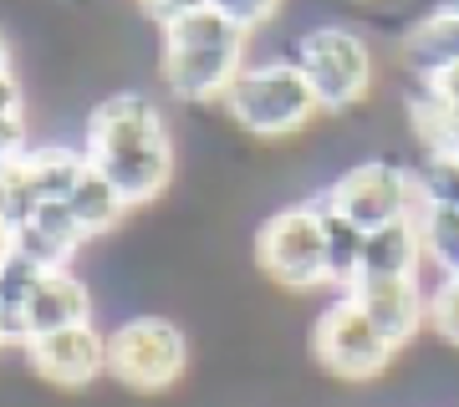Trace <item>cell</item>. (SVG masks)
Here are the masks:
<instances>
[{
  "label": "cell",
  "instance_id": "83f0119b",
  "mask_svg": "<svg viewBox=\"0 0 459 407\" xmlns=\"http://www.w3.org/2000/svg\"><path fill=\"white\" fill-rule=\"evenodd\" d=\"M11 250H16V229H11V225H5V219H0V260H5Z\"/></svg>",
  "mask_w": 459,
  "mask_h": 407
},
{
  "label": "cell",
  "instance_id": "5bb4252c",
  "mask_svg": "<svg viewBox=\"0 0 459 407\" xmlns=\"http://www.w3.org/2000/svg\"><path fill=\"white\" fill-rule=\"evenodd\" d=\"M424 240H419V225L409 219H394L368 234V250H362V276H377V280H419L424 276Z\"/></svg>",
  "mask_w": 459,
  "mask_h": 407
},
{
  "label": "cell",
  "instance_id": "484cf974",
  "mask_svg": "<svg viewBox=\"0 0 459 407\" xmlns=\"http://www.w3.org/2000/svg\"><path fill=\"white\" fill-rule=\"evenodd\" d=\"M204 5H210V0H138V11H143L159 31H174L179 21H189L195 11H204Z\"/></svg>",
  "mask_w": 459,
  "mask_h": 407
},
{
  "label": "cell",
  "instance_id": "3957f363",
  "mask_svg": "<svg viewBox=\"0 0 459 407\" xmlns=\"http://www.w3.org/2000/svg\"><path fill=\"white\" fill-rule=\"evenodd\" d=\"M291 62L301 66V77L312 81L322 113H352L358 102H368L377 77L373 47L362 41L352 26H312L296 36Z\"/></svg>",
  "mask_w": 459,
  "mask_h": 407
},
{
  "label": "cell",
  "instance_id": "4316f807",
  "mask_svg": "<svg viewBox=\"0 0 459 407\" xmlns=\"http://www.w3.org/2000/svg\"><path fill=\"white\" fill-rule=\"evenodd\" d=\"M419 87H424L434 102H444V107H459V66H444V72H434V77H413Z\"/></svg>",
  "mask_w": 459,
  "mask_h": 407
},
{
  "label": "cell",
  "instance_id": "ac0fdd59",
  "mask_svg": "<svg viewBox=\"0 0 459 407\" xmlns=\"http://www.w3.org/2000/svg\"><path fill=\"white\" fill-rule=\"evenodd\" d=\"M66 209H72V219H77V229L87 240H98V234H113L117 219L128 214V204H123V194L102 179L98 168H87V179L66 194Z\"/></svg>",
  "mask_w": 459,
  "mask_h": 407
},
{
  "label": "cell",
  "instance_id": "9a60e30c",
  "mask_svg": "<svg viewBox=\"0 0 459 407\" xmlns=\"http://www.w3.org/2000/svg\"><path fill=\"white\" fill-rule=\"evenodd\" d=\"M398 62L413 77H434L444 66H459V11H434L419 26H409L398 41Z\"/></svg>",
  "mask_w": 459,
  "mask_h": 407
},
{
  "label": "cell",
  "instance_id": "4fadbf2b",
  "mask_svg": "<svg viewBox=\"0 0 459 407\" xmlns=\"http://www.w3.org/2000/svg\"><path fill=\"white\" fill-rule=\"evenodd\" d=\"M26 316H31V336H47L62 326H87L92 321V291L72 270H47L26 301Z\"/></svg>",
  "mask_w": 459,
  "mask_h": 407
},
{
  "label": "cell",
  "instance_id": "f1b7e54d",
  "mask_svg": "<svg viewBox=\"0 0 459 407\" xmlns=\"http://www.w3.org/2000/svg\"><path fill=\"white\" fill-rule=\"evenodd\" d=\"M0 72H11V41L0 36Z\"/></svg>",
  "mask_w": 459,
  "mask_h": 407
},
{
  "label": "cell",
  "instance_id": "9c48e42d",
  "mask_svg": "<svg viewBox=\"0 0 459 407\" xmlns=\"http://www.w3.org/2000/svg\"><path fill=\"white\" fill-rule=\"evenodd\" d=\"M169 123L164 107L143 92H113L102 98L87 117V138L82 153L87 158H108V153H123V148H143V143H164Z\"/></svg>",
  "mask_w": 459,
  "mask_h": 407
},
{
  "label": "cell",
  "instance_id": "5b68a950",
  "mask_svg": "<svg viewBox=\"0 0 459 407\" xmlns=\"http://www.w3.org/2000/svg\"><path fill=\"white\" fill-rule=\"evenodd\" d=\"M189 367V342L169 316H133L108 336V377L128 392H164Z\"/></svg>",
  "mask_w": 459,
  "mask_h": 407
},
{
  "label": "cell",
  "instance_id": "7402d4cb",
  "mask_svg": "<svg viewBox=\"0 0 459 407\" xmlns=\"http://www.w3.org/2000/svg\"><path fill=\"white\" fill-rule=\"evenodd\" d=\"M41 209V199H36V189H31V174H26V163H5L0 168V219L11 229H21L31 214Z\"/></svg>",
  "mask_w": 459,
  "mask_h": 407
},
{
  "label": "cell",
  "instance_id": "30bf717a",
  "mask_svg": "<svg viewBox=\"0 0 459 407\" xmlns=\"http://www.w3.org/2000/svg\"><path fill=\"white\" fill-rule=\"evenodd\" d=\"M352 301L362 306V316L388 336L394 346H409L419 331L429 326V291L419 280H377V276H362L352 285Z\"/></svg>",
  "mask_w": 459,
  "mask_h": 407
},
{
  "label": "cell",
  "instance_id": "ffe728a7",
  "mask_svg": "<svg viewBox=\"0 0 459 407\" xmlns=\"http://www.w3.org/2000/svg\"><path fill=\"white\" fill-rule=\"evenodd\" d=\"M409 123L429 158H459V107L434 102L419 81L409 87Z\"/></svg>",
  "mask_w": 459,
  "mask_h": 407
},
{
  "label": "cell",
  "instance_id": "6da1fadb",
  "mask_svg": "<svg viewBox=\"0 0 459 407\" xmlns=\"http://www.w3.org/2000/svg\"><path fill=\"white\" fill-rule=\"evenodd\" d=\"M246 31H235L225 16H214L210 5L164 31L159 47V77L174 98L184 102H220L230 81L246 72Z\"/></svg>",
  "mask_w": 459,
  "mask_h": 407
},
{
  "label": "cell",
  "instance_id": "d6986e66",
  "mask_svg": "<svg viewBox=\"0 0 459 407\" xmlns=\"http://www.w3.org/2000/svg\"><path fill=\"white\" fill-rule=\"evenodd\" d=\"M322 229H327V285L352 291V285L362 280V250H368V234H362L352 219H342L327 199H322Z\"/></svg>",
  "mask_w": 459,
  "mask_h": 407
},
{
  "label": "cell",
  "instance_id": "7c38bea8",
  "mask_svg": "<svg viewBox=\"0 0 459 407\" xmlns=\"http://www.w3.org/2000/svg\"><path fill=\"white\" fill-rule=\"evenodd\" d=\"M87 244V234L77 229L66 199H51L16 229V255L36 265V270H72V255Z\"/></svg>",
  "mask_w": 459,
  "mask_h": 407
},
{
  "label": "cell",
  "instance_id": "d4e9b609",
  "mask_svg": "<svg viewBox=\"0 0 459 407\" xmlns=\"http://www.w3.org/2000/svg\"><path fill=\"white\" fill-rule=\"evenodd\" d=\"M429 331L459 346V280H439V291L429 295Z\"/></svg>",
  "mask_w": 459,
  "mask_h": 407
},
{
  "label": "cell",
  "instance_id": "277c9868",
  "mask_svg": "<svg viewBox=\"0 0 459 407\" xmlns=\"http://www.w3.org/2000/svg\"><path fill=\"white\" fill-rule=\"evenodd\" d=\"M255 265L265 280L286 291H316L327 285V229H322V199L286 204L255 229Z\"/></svg>",
  "mask_w": 459,
  "mask_h": 407
},
{
  "label": "cell",
  "instance_id": "44dd1931",
  "mask_svg": "<svg viewBox=\"0 0 459 407\" xmlns=\"http://www.w3.org/2000/svg\"><path fill=\"white\" fill-rule=\"evenodd\" d=\"M31 153V128H26V92L16 72H0V168Z\"/></svg>",
  "mask_w": 459,
  "mask_h": 407
},
{
  "label": "cell",
  "instance_id": "7a4b0ae2",
  "mask_svg": "<svg viewBox=\"0 0 459 407\" xmlns=\"http://www.w3.org/2000/svg\"><path fill=\"white\" fill-rule=\"evenodd\" d=\"M220 107L250 138H296L322 113L312 81L301 77L296 62H246V72L230 81Z\"/></svg>",
  "mask_w": 459,
  "mask_h": 407
},
{
  "label": "cell",
  "instance_id": "52a82bcc",
  "mask_svg": "<svg viewBox=\"0 0 459 407\" xmlns=\"http://www.w3.org/2000/svg\"><path fill=\"white\" fill-rule=\"evenodd\" d=\"M322 199H327L342 219H352L362 234H373V229L413 214V204H419V179H413L409 163L368 158V163H352Z\"/></svg>",
  "mask_w": 459,
  "mask_h": 407
},
{
  "label": "cell",
  "instance_id": "ba28073f",
  "mask_svg": "<svg viewBox=\"0 0 459 407\" xmlns=\"http://www.w3.org/2000/svg\"><path fill=\"white\" fill-rule=\"evenodd\" d=\"M26 361L31 372L51 387H87L108 372V336L98 326H62V331H47V336H31L26 346Z\"/></svg>",
  "mask_w": 459,
  "mask_h": 407
},
{
  "label": "cell",
  "instance_id": "603a6c76",
  "mask_svg": "<svg viewBox=\"0 0 459 407\" xmlns=\"http://www.w3.org/2000/svg\"><path fill=\"white\" fill-rule=\"evenodd\" d=\"M419 179V194L424 199H439V204H455L459 209V158H424L413 168Z\"/></svg>",
  "mask_w": 459,
  "mask_h": 407
},
{
  "label": "cell",
  "instance_id": "8fae6325",
  "mask_svg": "<svg viewBox=\"0 0 459 407\" xmlns=\"http://www.w3.org/2000/svg\"><path fill=\"white\" fill-rule=\"evenodd\" d=\"M102 179L113 183L123 204H153V199L169 189L174 179V143H143V148H123V153H108V158H87Z\"/></svg>",
  "mask_w": 459,
  "mask_h": 407
},
{
  "label": "cell",
  "instance_id": "cb8c5ba5",
  "mask_svg": "<svg viewBox=\"0 0 459 407\" xmlns=\"http://www.w3.org/2000/svg\"><path fill=\"white\" fill-rule=\"evenodd\" d=\"M210 11L214 16H225L235 31H261V26H271L281 11V0H210Z\"/></svg>",
  "mask_w": 459,
  "mask_h": 407
},
{
  "label": "cell",
  "instance_id": "f546056e",
  "mask_svg": "<svg viewBox=\"0 0 459 407\" xmlns=\"http://www.w3.org/2000/svg\"><path fill=\"white\" fill-rule=\"evenodd\" d=\"M439 11H459V0H439Z\"/></svg>",
  "mask_w": 459,
  "mask_h": 407
},
{
  "label": "cell",
  "instance_id": "8992f818",
  "mask_svg": "<svg viewBox=\"0 0 459 407\" xmlns=\"http://www.w3.org/2000/svg\"><path fill=\"white\" fill-rule=\"evenodd\" d=\"M312 357L316 367H327L332 377H342V382H377V377L394 367L398 346L377 331L362 306L352 295H337L312 326Z\"/></svg>",
  "mask_w": 459,
  "mask_h": 407
},
{
  "label": "cell",
  "instance_id": "2e32d148",
  "mask_svg": "<svg viewBox=\"0 0 459 407\" xmlns=\"http://www.w3.org/2000/svg\"><path fill=\"white\" fill-rule=\"evenodd\" d=\"M413 225H419V240H424L429 265H434L444 280H459V209L419 194V204H413Z\"/></svg>",
  "mask_w": 459,
  "mask_h": 407
},
{
  "label": "cell",
  "instance_id": "e0dca14e",
  "mask_svg": "<svg viewBox=\"0 0 459 407\" xmlns=\"http://www.w3.org/2000/svg\"><path fill=\"white\" fill-rule=\"evenodd\" d=\"M26 174H31V189L41 204H51V199H66L77 183L87 179V153L82 148H62V143H47V148H31L26 153Z\"/></svg>",
  "mask_w": 459,
  "mask_h": 407
}]
</instances>
